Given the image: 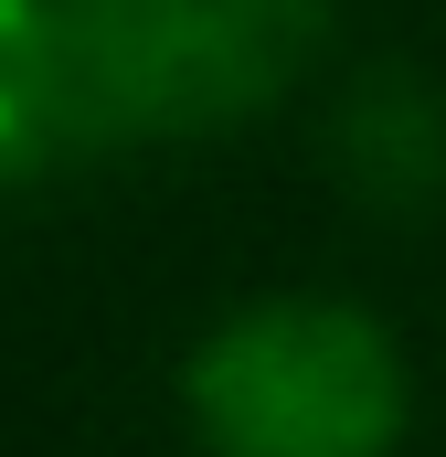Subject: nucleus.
<instances>
[{
	"mask_svg": "<svg viewBox=\"0 0 446 457\" xmlns=\"http://www.w3.org/2000/svg\"><path fill=\"white\" fill-rule=\"evenodd\" d=\"M181 426L202 457H393L415 426V372L361 298L277 287L192 341Z\"/></svg>",
	"mask_w": 446,
	"mask_h": 457,
	"instance_id": "f257e3e1",
	"label": "nucleus"
},
{
	"mask_svg": "<svg viewBox=\"0 0 446 457\" xmlns=\"http://www.w3.org/2000/svg\"><path fill=\"white\" fill-rule=\"evenodd\" d=\"M330 0H86V86L96 138L181 149L255 128L319 64Z\"/></svg>",
	"mask_w": 446,
	"mask_h": 457,
	"instance_id": "f03ea898",
	"label": "nucleus"
},
{
	"mask_svg": "<svg viewBox=\"0 0 446 457\" xmlns=\"http://www.w3.org/2000/svg\"><path fill=\"white\" fill-rule=\"evenodd\" d=\"M86 86V0H0V192L96 160Z\"/></svg>",
	"mask_w": 446,
	"mask_h": 457,
	"instance_id": "7ed1b4c3",
	"label": "nucleus"
},
{
	"mask_svg": "<svg viewBox=\"0 0 446 457\" xmlns=\"http://www.w3.org/2000/svg\"><path fill=\"white\" fill-rule=\"evenodd\" d=\"M330 160L372 213L446 203V86L415 75V64H372L330 107Z\"/></svg>",
	"mask_w": 446,
	"mask_h": 457,
	"instance_id": "20e7f679",
	"label": "nucleus"
}]
</instances>
